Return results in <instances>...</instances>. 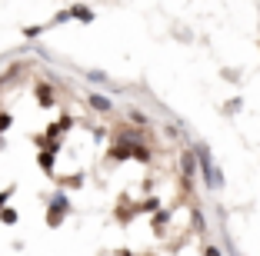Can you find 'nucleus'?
Wrapping results in <instances>:
<instances>
[{"label":"nucleus","mask_w":260,"mask_h":256,"mask_svg":"<svg viewBox=\"0 0 260 256\" xmlns=\"http://www.w3.org/2000/svg\"><path fill=\"white\" fill-rule=\"evenodd\" d=\"M197 157H200V170H204V176H207V187H220V183H223V176L214 170L210 150H207V147H197Z\"/></svg>","instance_id":"nucleus-1"},{"label":"nucleus","mask_w":260,"mask_h":256,"mask_svg":"<svg viewBox=\"0 0 260 256\" xmlns=\"http://www.w3.org/2000/svg\"><path fill=\"white\" fill-rule=\"evenodd\" d=\"M87 106L97 110V113H110V110H114V103H110L104 93H87Z\"/></svg>","instance_id":"nucleus-2"},{"label":"nucleus","mask_w":260,"mask_h":256,"mask_svg":"<svg viewBox=\"0 0 260 256\" xmlns=\"http://www.w3.org/2000/svg\"><path fill=\"white\" fill-rule=\"evenodd\" d=\"M37 97H40V106H54V90L47 83H37Z\"/></svg>","instance_id":"nucleus-3"},{"label":"nucleus","mask_w":260,"mask_h":256,"mask_svg":"<svg viewBox=\"0 0 260 256\" xmlns=\"http://www.w3.org/2000/svg\"><path fill=\"white\" fill-rule=\"evenodd\" d=\"M54 150H57V147H50V150L40 153V166H44L47 173H54Z\"/></svg>","instance_id":"nucleus-4"},{"label":"nucleus","mask_w":260,"mask_h":256,"mask_svg":"<svg viewBox=\"0 0 260 256\" xmlns=\"http://www.w3.org/2000/svg\"><path fill=\"white\" fill-rule=\"evenodd\" d=\"M180 163H184V176L190 180L193 170H197V163H193V153H184V157H180Z\"/></svg>","instance_id":"nucleus-5"},{"label":"nucleus","mask_w":260,"mask_h":256,"mask_svg":"<svg viewBox=\"0 0 260 256\" xmlns=\"http://www.w3.org/2000/svg\"><path fill=\"white\" fill-rule=\"evenodd\" d=\"M130 153H134V160H140V163H150V150H147V147H130Z\"/></svg>","instance_id":"nucleus-6"},{"label":"nucleus","mask_w":260,"mask_h":256,"mask_svg":"<svg viewBox=\"0 0 260 256\" xmlns=\"http://www.w3.org/2000/svg\"><path fill=\"white\" fill-rule=\"evenodd\" d=\"M87 80H90V83H107V74H100V70H87Z\"/></svg>","instance_id":"nucleus-7"},{"label":"nucleus","mask_w":260,"mask_h":256,"mask_svg":"<svg viewBox=\"0 0 260 256\" xmlns=\"http://www.w3.org/2000/svg\"><path fill=\"white\" fill-rule=\"evenodd\" d=\"M10 127H14V117L10 113H0V133H7Z\"/></svg>","instance_id":"nucleus-8"},{"label":"nucleus","mask_w":260,"mask_h":256,"mask_svg":"<svg viewBox=\"0 0 260 256\" xmlns=\"http://www.w3.org/2000/svg\"><path fill=\"white\" fill-rule=\"evenodd\" d=\"M110 157H114V160H127V157H134V153H130L127 147H114V150H110Z\"/></svg>","instance_id":"nucleus-9"},{"label":"nucleus","mask_w":260,"mask_h":256,"mask_svg":"<svg viewBox=\"0 0 260 256\" xmlns=\"http://www.w3.org/2000/svg\"><path fill=\"white\" fill-rule=\"evenodd\" d=\"M70 14H74V17H80V20H93V14H90V10H84V7H74Z\"/></svg>","instance_id":"nucleus-10"},{"label":"nucleus","mask_w":260,"mask_h":256,"mask_svg":"<svg viewBox=\"0 0 260 256\" xmlns=\"http://www.w3.org/2000/svg\"><path fill=\"white\" fill-rule=\"evenodd\" d=\"M0 220H4V223H10V226H14V223H17V213H14V210H0Z\"/></svg>","instance_id":"nucleus-11"},{"label":"nucleus","mask_w":260,"mask_h":256,"mask_svg":"<svg viewBox=\"0 0 260 256\" xmlns=\"http://www.w3.org/2000/svg\"><path fill=\"white\" fill-rule=\"evenodd\" d=\"M130 120H134V123H140V127H147V117H144L140 110H134V113H130Z\"/></svg>","instance_id":"nucleus-12"},{"label":"nucleus","mask_w":260,"mask_h":256,"mask_svg":"<svg viewBox=\"0 0 260 256\" xmlns=\"http://www.w3.org/2000/svg\"><path fill=\"white\" fill-rule=\"evenodd\" d=\"M204 256H223V253H220L217 246H207V253H204Z\"/></svg>","instance_id":"nucleus-13"},{"label":"nucleus","mask_w":260,"mask_h":256,"mask_svg":"<svg viewBox=\"0 0 260 256\" xmlns=\"http://www.w3.org/2000/svg\"><path fill=\"white\" fill-rule=\"evenodd\" d=\"M10 193H14V190H7V193H0V206L7 203V196H10Z\"/></svg>","instance_id":"nucleus-14"}]
</instances>
